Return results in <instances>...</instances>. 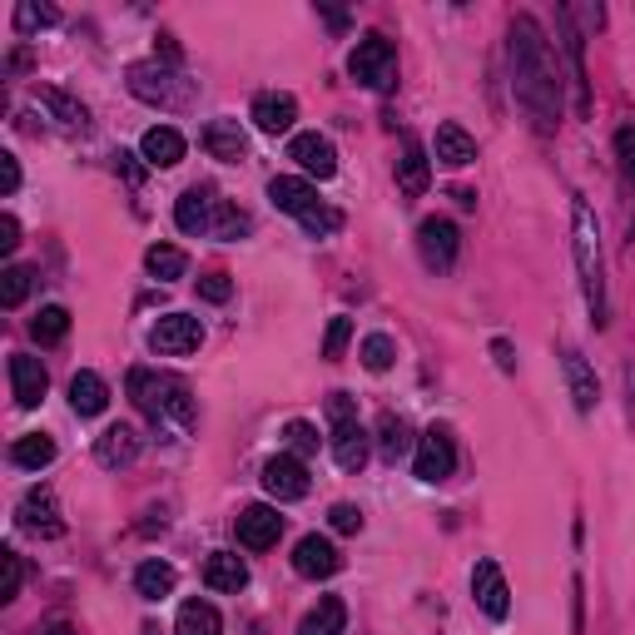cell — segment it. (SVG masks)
Returning a JSON list of instances; mask_svg holds the SVG:
<instances>
[{
    "label": "cell",
    "mask_w": 635,
    "mask_h": 635,
    "mask_svg": "<svg viewBox=\"0 0 635 635\" xmlns=\"http://www.w3.org/2000/svg\"><path fill=\"white\" fill-rule=\"evenodd\" d=\"M214 189H184V194H179V204H174V224L184 229V234H209V229H214Z\"/></svg>",
    "instance_id": "obj_20"
},
{
    "label": "cell",
    "mask_w": 635,
    "mask_h": 635,
    "mask_svg": "<svg viewBox=\"0 0 635 635\" xmlns=\"http://www.w3.org/2000/svg\"><path fill=\"white\" fill-rule=\"evenodd\" d=\"M70 407H75V417H100L104 407H110V387H104L100 373H75L70 377Z\"/></svg>",
    "instance_id": "obj_25"
},
{
    "label": "cell",
    "mask_w": 635,
    "mask_h": 635,
    "mask_svg": "<svg viewBox=\"0 0 635 635\" xmlns=\"http://www.w3.org/2000/svg\"><path fill=\"white\" fill-rule=\"evenodd\" d=\"M204 343V323L189 313H164L159 323L150 327V347L164 357H184V353H199Z\"/></svg>",
    "instance_id": "obj_7"
},
{
    "label": "cell",
    "mask_w": 635,
    "mask_h": 635,
    "mask_svg": "<svg viewBox=\"0 0 635 635\" xmlns=\"http://www.w3.org/2000/svg\"><path fill=\"white\" fill-rule=\"evenodd\" d=\"M120 169H124L130 179H140V164H134V154H120Z\"/></svg>",
    "instance_id": "obj_49"
},
{
    "label": "cell",
    "mask_w": 635,
    "mask_h": 635,
    "mask_svg": "<svg viewBox=\"0 0 635 635\" xmlns=\"http://www.w3.org/2000/svg\"><path fill=\"white\" fill-rule=\"evenodd\" d=\"M289 159L303 169L309 179H333L337 174V150H333V140L327 134H293V144H289Z\"/></svg>",
    "instance_id": "obj_12"
},
{
    "label": "cell",
    "mask_w": 635,
    "mask_h": 635,
    "mask_svg": "<svg viewBox=\"0 0 635 635\" xmlns=\"http://www.w3.org/2000/svg\"><path fill=\"white\" fill-rule=\"evenodd\" d=\"M65 333H70V309H60V303L40 309V313H36V323H30V337H36L40 347H56Z\"/></svg>",
    "instance_id": "obj_33"
},
{
    "label": "cell",
    "mask_w": 635,
    "mask_h": 635,
    "mask_svg": "<svg viewBox=\"0 0 635 635\" xmlns=\"http://www.w3.org/2000/svg\"><path fill=\"white\" fill-rule=\"evenodd\" d=\"M432 154H437V164H447V169H467L472 159H476V140L462 130V124H437Z\"/></svg>",
    "instance_id": "obj_24"
},
{
    "label": "cell",
    "mask_w": 635,
    "mask_h": 635,
    "mask_svg": "<svg viewBox=\"0 0 635 635\" xmlns=\"http://www.w3.org/2000/svg\"><path fill=\"white\" fill-rule=\"evenodd\" d=\"M283 442H289L293 457H313V452H318V427H313V422H299V417H293L289 427H283Z\"/></svg>",
    "instance_id": "obj_39"
},
{
    "label": "cell",
    "mask_w": 635,
    "mask_h": 635,
    "mask_svg": "<svg viewBox=\"0 0 635 635\" xmlns=\"http://www.w3.org/2000/svg\"><path fill=\"white\" fill-rule=\"evenodd\" d=\"M6 571H10V581H6V601H16V596H20V581H26V566H20V556H16V552H6Z\"/></svg>",
    "instance_id": "obj_45"
},
{
    "label": "cell",
    "mask_w": 635,
    "mask_h": 635,
    "mask_svg": "<svg viewBox=\"0 0 635 635\" xmlns=\"http://www.w3.org/2000/svg\"><path fill=\"white\" fill-rule=\"evenodd\" d=\"M309 467H303V457H293V452H279V457L263 467V492L273 496V502H303L309 496Z\"/></svg>",
    "instance_id": "obj_10"
},
{
    "label": "cell",
    "mask_w": 635,
    "mask_h": 635,
    "mask_svg": "<svg viewBox=\"0 0 635 635\" xmlns=\"http://www.w3.org/2000/svg\"><path fill=\"white\" fill-rule=\"evenodd\" d=\"M571 253H576L581 269V293H586V309L596 318V327H606V269H601V229L596 214L586 209V199L571 204Z\"/></svg>",
    "instance_id": "obj_3"
},
{
    "label": "cell",
    "mask_w": 635,
    "mask_h": 635,
    "mask_svg": "<svg viewBox=\"0 0 635 635\" xmlns=\"http://www.w3.org/2000/svg\"><path fill=\"white\" fill-rule=\"evenodd\" d=\"M234 536H239V546H249V552H269V546L283 536V516H279V506H263V502L243 506L239 522H234Z\"/></svg>",
    "instance_id": "obj_11"
},
{
    "label": "cell",
    "mask_w": 635,
    "mask_h": 635,
    "mask_svg": "<svg viewBox=\"0 0 635 635\" xmlns=\"http://www.w3.org/2000/svg\"><path fill=\"white\" fill-rule=\"evenodd\" d=\"M512 90L522 110L532 114L536 134H552L561 124V65L552 56V40L542 36L532 16L512 20Z\"/></svg>",
    "instance_id": "obj_1"
},
{
    "label": "cell",
    "mask_w": 635,
    "mask_h": 635,
    "mask_svg": "<svg viewBox=\"0 0 635 635\" xmlns=\"http://www.w3.org/2000/svg\"><path fill=\"white\" fill-rule=\"evenodd\" d=\"M199 299H209V303H229V299H234L229 273H204V279H199Z\"/></svg>",
    "instance_id": "obj_44"
},
{
    "label": "cell",
    "mask_w": 635,
    "mask_h": 635,
    "mask_svg": "<svg viewBox=\"0 0 635 635\" xmlns=\"http://www.w3.org/2000/svg\"><path fill=\"white\" fill-rule=\"evenodd\" d=\"M204 586L209 591H243L249 586V566L234 552H214L204 561Z\"/></svg>",
    "instance_id": "obj_28"
},
{
    "label": "cell",
    "mask_w": 635,
    "mask_h": 635,
    "mask_svg": "<svg viewBox=\"0 0 635 635\" xmlns=\"http://www.w3.org/2000/svg\"><path fill=\"white\" fill-rule=\"evenodd\" d=\"M269 199H273V209H283V214H293V219H299V224H303V219H313L318 209H323V199H318L313 179H293V174L269 179Z\"/></svg>",
    "instance_id": "obj_15"
},
{
    "label": "cell",
    "mask_w": 635,
    "mask_h": 635,
    "mask_svg": "<svg viewBox=\"0 0 635 635\" xmlns=\"http://www.w3.org/2000/svg\"><path fill=\"white\" fill-rule=\"evenodd\" d=\"M214 234H219V239H239V234H249V219H243L239 209L229 204V199H219V204H214Z\"/></svg>",
    "instance_id": "obj_41"
},
{
    "label": "cell",
    "mask_w": 635,
    "mask_h": 635,
    "mask_svg": "<svg viewBox=\"0 0 635 635\" xmlns=\"http://www.w3.org/2000/svg\"><path fill=\"white\" fill-rule=\"evenodd\" d=\"M492 357H496L502 373H516V357H512V343H506V337H492Z\"/></svg>",
    "instance_id": "obj_47"
},
{
    "label": "cell",
    "mask_w": 635,
    "mask_h": 635,
    "mask_svg": "<svg viewBox=\"0 0 635 635\" xmlns=\"http://www.w3.org/2000/svg\"><path fill=\"white\" fill-rule=\"evenodd\" d=\"M134 457H140V432L130 427V422H114V427H104L100 437H94V462L110 472L120 467H134Z\"/></svg>",
    "instance_id": "obj_16"
},
{
    "label": "cell",
    "mask_w": 635,
    "mask_h": 635,
    "mask_svg": "<svg viewBox=\"0 0 635 635\" xmlns=\"http://www.w3.org/2000/svg\"><path fill=\"white\" fill-rule=\"evenodd\" d=\"M60 26V10L56 6H36V0H20L16 6V30L20 36H36V30Z\"/></svg>",
    "instance_id": "obj_35"
},
{
    "label": "cell",
    "mask_w": 635,
    "mask_h": 635,
    "mask_svg": "<svg viewBox=\"0 0 635 635\" xmlns=\"http://www.w3.org/2000/svg\"><path fill=\"white\" fill-rule=\"evenodd\" d=\"M377 432H383V457H387V462H397L402 452H407V422L393 417V412H383Z\"/></svg>",
    "instance_id": "obj_38"
},
{
    "label": "cell",
    "mask_w": 635,
    "mask_h": 635,
    "mask_svg": "<svg viewBox=\"0 0 635 635\" xmlns=\"http://www.w3.org/2000/svg\"><path fill=\"white\" fill-rule=\"evenodd\" d=\"M20 526L46 536V542L65 536V522H60V506H56V492H50V486H30L26 492V502H20Z\"/></svg>",
    "instance_id": "obj_14"
},
{
    "label": "cell",
    "mask_w": 635,
    "mask_h": 635,
    "mask_svg": "<svg viewBox=\"0 0 635 635\" xmlns=\"http://www.w3.org/2000/svg\"><path fill=\"white\" fill-rule=\"evenodd\" d=\"M249 120L259 124L263 134H289L293 120H299V100H293V94H283V90H263V94H253Z\"/></svg>",
    "instance_id": "obj_18"
},
{
    "label": "cell",
    "mask_w": 635,
    "mask_h": 635,
    "mask_svg": "<svg viewBox=\"0 0 635 635\" xmlns=\"http://www.w3.org/2000/svg\"><path fill=\"white\" fill-rule=\"evenodd\" d=\"M457 249H462V239H457V224H452V219H422L417 253H422V263H427L432 273H452Z\"/></svg>",
    "instance_id": "obj_8"
},
{
    "label": "cell",
    "mask_w": 635,
    "mask_h": 635,
    "mask_svg": "<svg viewBox=\"0 0 635 635\" xmlns=\"http://www.w3.org/2000/svg\"><path fill=\"white\" fill-rule=\"evenodd\" d=\"M144 269H150L159 283H174L189 273V259H184V249H174V243H150V249H144Z\"/></svg>",
    "instance_id": "obj_32"
},
{
    "label": "cell",
    "mask_w": 635,
    "mask_h": 635,
    "mask_svg": "<svg viewBox=\"0 0 635 635\" xmlns=\"http://www.w3.org/2000/svg\"><path fill=\"white\" fill-rule=\"evenodd\" d=\"M0 184H6V194L20 189V159L16 154H0Z\"/></svg>",
    "instance_id": "obj_46"
},
{
    "label": "cell",
    "mask_w": 635,
    "mask_h": 635,
    "mask_svg": "<svg viewBox=\"0 0 635 635\" xmlns=\"http://www.w3.org/2000/svg\"><path fill=\"white\" fill-rule=\"evenodd\" d=\"M327 526H333V532H343V536H353V532H363V512H357L353 502H337L333 512H327Z\"/></svg>",
    "instance_id": "obj_43"
},
{
    "label": "cell",
    "mask_w": 635,
    "mask_h": 635,
    "mask_svg": "<svg viewBox=\"0 0 635 635\" xmlns=\"http://www.w3.org/2000/svg\"><path fill=\"white\" fill-rule=\"evenodd\" d=\"M40 104H46L60 124H70V130H84V124H90V110H84L80 100H70L65 90H40Z\"/></svg>",
    "instance_id": "obj_34"
},
{
    "label": "cell",
    "mask_w": 635,
    "mask_h": 635,
    "mask_svg": "<svg viewBox=\"0 0 635 635\" xmlns=\"http://www.w3.org/2000/svg\"><path fill=\"white\" fill-rule=\"evenodd\" d=\"M30 279H36L30 269L10 263V269L0 273V309H20V303H26V293H30Z\"/></svg>",
    "instance_id": "obj_36"
},
{
    "label": "cell",
    "mask_w": 635,
    "mask_h": 635,
    "mask_svg": "<svg viewBox=\"0 0 635 635\" xmlns=\"http://www.w3.org/2000/svg\"><path fill=\"white\" fill-rule=\"evenodd\" d=\"M16 243H20V224H16V214H6L0 219V249L16 253Z\"/></svg>",
    "instance_id": "obj_48"
},
{
    "label": "cell",
    "mask_w": 635,
    "mask_h": 635,
    "mask_svg": "<svg viewBox=\"0 0 635 635\" xmlns=\"http://www.w3.org/2000/svg\"><path fill=\"white\" fill-rule=\"evenodd\" d=\"M417 476L422 482H447L452 467H457V442H452V432L447 427H427L422 432V442H417Z\"/></svg>",
    "instance_id": "obj_9"
},
{
    "label": "cell",
    "mask_w": 635,
    "mask_h": 635,
    "mask_svg": "<svg viewBox=\"0 0 635 635\" xmlns=\"http://www.w3.org/2000/svg\"><path fill=\"white\" fill-rule=\"evenodd\" d=\"M616 159H621V179H626V189L635 199V124H621L616 130Z\"/></svg>",
    "instance_id": "obj_40"
},
{
    "label": "cell",
    "mask_w": 635,
    "mask_h": 635,
    "mask_svg": "<svg viewBox=\"0 0 635 635\" xmlns=\"http://www.w3.org/2000/svg\"><path fill=\"white\" fill-rule=\"evenodd\" d=\"M393 357H397V347H393V337H387V333L363 337V367H367V373H387Z\"/></svg>",
    "instance_id": "obj_37"
},
{
    "label": "cell",
    "mask_w": 635,
    "mask_h": 635,
    "mask_svg": "<svg viewBox=\"0 0 635 635\" xmlns=\"http://www.w3.org/2000/svg\"><path fill=\"white\" fill-rule=\"evenodd\" d=\"M10 462L26 472H40L56 462V437H46V432H26V437L10 442Z\"/></svg>",
    "instance_id": "obj_29"
},
{
    "label": "cell",
    "mask_w": 635,
    "mask_h": 635,
    "mask_svg": "<svg viewBox=\"0 0 635 635\" xmlns=\"http://www.w3.org/2000/svg\"><path fill=\"white\" fill-rule=\"evenodd\" d=\"M174 635H224V621L209 601H184L179 606V621H174Z\"/></svg>",
    "instance_id": "obj_31"
},
{
    "label": "cell",
    "mask_w": 635,
    "mask_h": 635,
    "mask_svg": "<svg viewBox=\"0 0 635 635\" xmlns=\"http://www.w3.org/2000/svg\"><path fill=\"white\" fill-rule=\"evenodd\" d=\"M472 596H476V606H482L492 621H506V616H512V591H506V576H502V566H496V561H476V571H472Z\"/></svg>",
    "instance_id": "obj_13"
},
{
    "label": "cell",
    "mask_w": 635,
    "mask_h": 635,
    "mask_svg": "<svg viewBox=\"0 0 635 635\" xmlns=\"http://www.w3.org/2000/svg\"><path fill=\"white\" fill-rule=\"evenodd\" d=\"M174 586H179V571L169 566V561H140L134 566V591H140L144 601H164V596H174Z\"/></svg>",
    "instance_id": "obj_26"
},
{
    "label": "cell",
    "mask_w": 635,
    "mask_h": 635,
    "mask_svg": "<svg viewBox=\"0 0 635 635\" xmlns=\"http://www.w3.org/2000/svg\"><path fill=\"white\" fill-rule=\"evenodd\" d=\"M327 417H333V437H327L333 462L343 472H363V462H367V432H363V422H357V402L347 397V393H333V397H327Z\"/></svg>",
    "instance_id": "obj_5"
},
{
    "label": "cell",
    "mask_w": 635,
    "mask_h": 635,
    "mask_svg": "<svg viewBox=\"0 0 635 635\" xmlns=\"http://www.w3.org/2000/svg\"><path fill=\"white\" fill-rule=\"evenodd\" d=\"M347 75H353L357 84H367V90H393L397 80V50L387 36H363L353 46V56H347Z\"/></svg>",
    "instance_id": "obj_6"
},
{
    "label": "cell",
    "mask_w": 635,
    "mask_h": 635,
    "mask_svg": "<svg viewBox=\"0 0 635 635\" xmlns=\"http://www.w3.org/2000/svg\"><path fill=\"white\" fill-rule=\"evenodd\" d=\"M140 154L150 159L154 169H174L179 159H184V134H179L174 124H154V130H144Z\"/></svg>",
    "instance_id": "obj_23"
},
{
    "label": "cell",
    "mask_w": 635,
    "mask_h": 635,
    "mask_svg": "<svg viewBox=\"0 0 635 635\" xmlns=\"http://www.w3.org/2000/svg\"><path fill=\"white\" fill-rule=\"evenodd\" d=\"M130 94L159 110H189L199 100V84L179 75V65H159V60H140L130 65Z\"/></svg>",
    "instance_id": "obj_4"
},
{
    "label": "cell",
    "mask_w": 635,
    "mask_h": 635,
    "mask_svg": "<svg viewBox=\"0 0 635 635\" xmlns=\"http://www.w3.org/2000/svg\"><path fill=\"white\" fill-rule=\"evenodd\" d=\"M46 387H50V377H46V367H40V357H30V353L10 357V393H16L20 407H40Z\"/></svg>",
    "instance_id": "obj_19"
},
{
    "label": "cell",
    "mask_w": 635,
    "mask_h": 635,
    "mask_svg": "<svg viewBox=\"0 0 635 635\" xmlns=\"http://www.w3.org/2000/svg\"><path fill=\"white\" fill-rule=\"evenodd\" d=\"M204 150L214 159H224V164H239V159H249V134H243L239 120H209L204 124Z\"/></svg>",
    "instance_id": "obj_21"
},
{
    "label": "cell",
    "mask_w": 635,
    "mask_h": 635,
    "mask_svg": "<svg viewBox=\"0 0 635 635\" xmlns=\"http://www.w3.org/2000/svg\"><path fill=\"white\" fill-rule=\"evenodd\" d=\"M46 635H75V626H65V621H50Z\"/></svg>",
    "instance_id": "obj_50"
},
{
    "label": "cell",
    "mask_w": 635,
    "mask_h": 635,
    "mask_svg": "<svg viewBox=\"0 0 635 635\" xmlns=\"http://www.w3.org/2000/svg\"><path fill=\"white\" fill-rule=\"evenodd\" d=\"M343 626H347V606L337 596H323L309 616L299 621V635H343Z\"/></svg>",
    "instance_id": "obj_30"
},
{
    "label": "cell",
    "mask_w": 635,
    "mask_h": 635,
    "mask_svg": "<svg viewBox=\"0 0 635 635\" xmlns=\"http://www.w3.org/2000/svg\"><path fill=\"white\" fill-rule=\"evenodd\" d=\"M347 337H353V318H333V323H327V337H323V357H327V363L343 357Z\"/></svg>",
    "instance_id": "obj_42"
},
{
    "label": "cell",
    "mask_w": 635,
    "mask_h": 635,
    "mask_svg": "<svg viewBox=\"0 0 635 635\" xmlns=\"http://www.w3.org/2000/svg\"><path fill=\"white\" fill-rule=\"evenodd\" d=\"M293 571L309 581H327L343 571V556H337V546L327 542V536H303V542L293 546Z\"/></svg>",
    "instance_id": "obj_17"
},
{
    "label": "cell",
    "mask_w": 635,
    "mask_h": 635,
    "mask_svg": "<svg viewBox=\"0 0 635 635\" xmlns=\"http://www.w3.org/2000/svg\"><path fill=\"white\" fill-rule=\"evenodd\" d=\"M427 184H432V159L417 140H407L402 144V159H397V189L407 199H422L427 194Z\"/></svg>",
    "instance_id": "obj_22"
},
{
    "label": "cell",
    "mask_w": 635,
    "mask_h": 635,
    "mask_svg": "<svg viewBox=\"0 0 635 635\" xmlns=\"http://www.w3.org/2000/svg\"><path fill=\"white\" fill-rule=\"evenodd\" d=\"M130 397L159 432H189L194 427V397L179 377L154 373V367H130Z\"/></svg>",
    "instance_id": "obj_2"
},
{
    "label": "cell",
    "mask_w": 635,
    "mask_h": 635,
    "mask_svg": "<svg viewBox=\"0 0 635 635\" xmlns=\"http://www.w3.org/2000/svg\"><path fill=\"white\" fill-rule=\"evenodd\" d=\"M561 367H566V383H571V397H576L581 412H596V373H591V363L576 353V347H566L561 353Z\"/></svg>",
    "instance_id": "obj_27"
}]
</instances>
